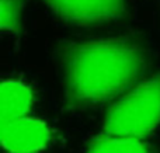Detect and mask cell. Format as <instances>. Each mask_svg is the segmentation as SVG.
Masks as SVG:
<instances>
[{
  "label": "cell",
  "mask_w": 160,
  "mask_h": 153,
  "mask_svg": "<svg viewBox=\"0 0 160 153\" xmlns=\"http://www.w3.org/2000/svg\"><path fill=\"white\" fill-rule=\"evenodd\" d=\"M56 16L79 25L114 21L125 14V0H42Z\"/></svg>",
  "instance_id": "obj_3"
},
{
  "label": "cell",
  "mask_w": 160,
  "mask_h": 153,
  "mask_svg": "<svg viewBox=\"0 0 160 153\" xmlns=\"http://www.w3.org/2000/svg\"><path fill=\"white\" fill-rule=\"evenodd\" d=\"M56 52L69 110L90 108L121 97L138 84L149 63L145 47L132 37L65 41Z\"/></svg>",
  "instance_id": "obj_1"
},
{
  "label": "cell",
  "mask_w": 160,
  "mask_h": 153,
  "mask_svg": "<svg viewBox=\"0 0 160 153\" xmlns=\"http://www.w3.org/2000/svg\"><path fill=\"white\" fill-rule=\"evenodd\" d=\"M2 124L28 115L34 104V93L30 86L20 80L8 79L2 83Z\"/></svg>",
  "instance_id": "obj_5"
},
{
  "label": "cell",
  "mask_w": 160,
  "mask_h": 153,
  "mask_svg": "<svg viewBox=\"0 0 160 153\" xmlns=\"http://www.w3.org/2000/svg\"><path fill=\"white\" fill-rule=\"evenodd\" d=\"M84 153H149V149L142 139L119 136L102 131L88 143Z\"/></svg>",
  "instance_id": "obj_6"
},
{
  "label": "cell",
  "mask_w": 160,
  "mask_h": 153,
  "mask_svg": "<svg viewBox=\"0 0 160 153\" xmlns=\"http://www.w3.org/2000/svg\"><path fill=\"white\" fill-rule=\"evenodd\" d=\"M0 6H2V10H0L2 28L8 32H17L21 24L24 0H2Z\"/></svg>",
  "instance_id": "obj_7"
},
{
  "label": "cell",
  "mask_w": 160,
  "mask_h": 153,
  "mask_svg": "<svg viewBox=\"0 0 160 153\" xmlns=\"http://www.w3.org/2000/svg\"><path fill=\"white\" fill-rule=\"evenodd\" d=\"M52 139L51 126L30 115L2 124V142L7 153H41Z\"/></svg>",
  "instance_id": "obj_4"
},
{
  "label": "cell",
  "mask_w": 160,
  "mask_h": 153,
  "mask_svg": "<svg viewBox=\"0 0 160 153\" xmlns=\"http://www.w3.org/2000/svg\"><path fill=\"white\" fill-rule=\"evenodd\" d=\"M160 125V75L138 83L107 112L102 131L143 139Z\"/></svg>",
  "instance_id": "obj_2"
}]
</instances>
